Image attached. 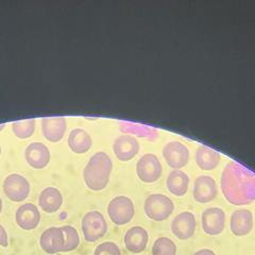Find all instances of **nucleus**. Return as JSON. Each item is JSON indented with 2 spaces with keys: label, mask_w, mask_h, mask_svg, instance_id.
<instances>
[{
  "label": "nucleus",
  "mask_w": 255,
  "mask_h": 255,
  "mask_svg": "<svg viewBox=\"0 0 255 255\" xmlns=\"http://www.w3.org/2000/svg\"><path fill=\"white\" fill-rule=\"evenodd\" d=\"M218 193L216 181L210 175H200L195 181L194 198L199 203H209L216 198Z\"/></svg>",
  "instance_id": "nucleus-10"
},
{
  "label": "nucleus",
  "mask_w": 255,
  "mask_h": 255,
  "mask_svg": "<svg viewBox=\"0 0 255 255\" xmlns=\"http://www.w3.org/2000/svg\"><path fill=\"white\" fill-rule=\"evenodd\" d=\"M166 185L173 196L183 197L188 190L189 178L184 171L173 170L167 178Z\"/></svg>",
  "instance_id": "nucleus-20"
},
{
  "label": "nucleus",
  "mask_w": 255,
  "mask_h": 255,
  "mask_svg": "<svg viewBox=\"0 0 255 255\" xmlns=\"http://www.w3.org/2000/svg\"><path fill=\"white\" fill-rule=\"evenodd\" d=\"M2 212V200H1V198H0V213Z\"/></svg>",
  "instance_id": "nucleus-28"
},
{
  "label": "nucleus",
  "mask_w": 255,
  "mask_h": 255,
  "mask_svg": "<svg viewBox=\"0 0 255 255\" xmlns=\"http://www.w3.org/2000/svg\"><path fill=\"white\" fill-rule=\"evenodd\" d=\"M194 255H216V253L211 249H202V250L197 251Z\"/></svg>",
  "instance_id": "nucleus-27"
},
{
  "label": "nucleus",
  "mask_w": 255,
  "mask_h": 255,
  "mask_svg": "<svg viewBox=\"0 0 255 255\" xmlns=\"http://www.w3.org/2000/svg\"><path fill=\"white\" fill-rule=\"evenodd\" d=\"M152 255H175L177 245L168 237H159L152 246Z\"/></svg>",
  "instance_id": "nucleus-22"
},
{
  "label": "nucleus",
  "mask_w": 255,
  "mask_h": 255,
  "mask_svg": "<svg viewBox=\"0 0 255 255\" xmlns=\"http://www.w3.org/2000/svg\"><path fill=\"white\" fill-rule=\"evenodd\" d=\"M230 229L235 236L242 237L248 235L253 229V214L250 210L235 211L230 220Z\"/></svg>",
  "instance_id": "nucleus-16"
},
{
  "label": "nucleus",
  "mask_w": 255,
  "mask_h": 255,
  "mask_svg": "<svg viewBox=\"0 0 255 255\" xmlns=\"http://www.w3.org/2000/svg\"><path fill=\"white\" fill-rule=\"evenodd\" d=\"M94 255H122V251L115 243L106 242L96 247Z\"/></svg>",
  "instance_id": "nucleus-25"
},
{
  "label": "nucleus",
  "mask_w": 255,
  "mask_h": 255,
  "mask_svg": "<svg viewBox=\"0 0 255 255\" xmlns=\"http://www.w3.org/2000/svg\"><path fill=\"white\" fill-rule=\"evenodd\" d=\"M145 213L147 217L154 221H164L173 213L174 204L170 198L161 194L150 195L145 201Z\"/></svg>",
  "instance_id": "nucleus-2"
},
{
  "label": "nucleus",
  "mask_w": 255,
  "mask_h": 255,
  "mask_svg": "<svg viewBox=\"0 0 255 255\" xmlns=\"http://www.w3.org/2000/svg\"><path fill=\"white\" fill-rule=\"evenodd\" d=\"M64 235V250L63 252H70L76 250L80 244V236L78 231L71 226L61 227Z\"/></svg>",
  "instance_id": "nucleus-23"
},
{
  "label": "nucleus",
  "mask_w": 255,
  "mask_h": 255,
  "mask_svg": "<svg viewBox=\"0 0 255 255\" xmlns=\"http://www.w3.org/2000/svg\"><path fill=\"white\" fill-rule=\"evenodd\" d=\"M197 221L193 213L182 212L174 217L171 223V231L173 235L181 239L186 241L190 238L196 232Z\"/></svg>",
  "instance_id": "nucleus-9"
},
{
  "label": "nucleus",
  "mask_w": 255,
  "mask_h": 255,
  "mask_svg": "<svg viewBox=\"0 0 255 255\" xmlns=\"http://www.w3.org/2000/svg\"><path fill=\"white\" fill-rule=\"evenodd\" d=\"M114 153L122 162H128L132 159L139 151L138 140L130 135H122L114 141Z\"/></svg>",
  "instance_id": "nucleus-15"
},
{
  "label": "nucleus",
  "mask_w": 255,
  "mask_h": 255,
  "mask_svg": "<svg viewBox=\"0 0 255 255\" xmlns=\"http://www.w3.org/2000/svg\"><path fill=\"white\" fill-rule=\"evenodd\" d=\"M93 139L91 135L83 129H75L68 136V146L77 154L85 153L92 148Z\"/></svg>",
  "instance_id": "nucleus-19"
},
{
  "label": "nucleus",
  "mask_w": 255,
  "mask_h": 255,
  "mask_svg": "<svg viewBox=\"0 0 255 255\" xmlns=\"http://www.w3.org/2000/svg\"><path fill=\"white\" fill-rule=\"evenodd\" d=\"M108 214L114 225L125 226L134 217V203L129 197L117 196L110 201L108 205Z\"/></svg>",
  "instance_id": "nucleus-3"
},
{
  "label": "nucleus",
  "mask_w": 255,
  "mask_h": 255,
  "mask_svg": "<svg viewBox=\"0 0 255 255\" xmlns=\"http://www.w3.org/2000/svg\"><path fill=\"white\" fill-rule=\"evenodd\" d=\"M196 162L202 170H213L220 162V154L216 150L200 146L196 152Z\"/></svg>",
  "instance_id": "nucleus-21"
},
{
  "label": "nucleus",
  "mask_w": 255,
  "mask_h": 255,
  "mask_svg": "<svg viewBox=\"0 0 255 255\" xmlns=\"http://www.w3.org/2000/svg\"><path fill=\"white\" fill-rule=\"evenodd\" d=\"M15 220L17 226L26 231L34 230L41 221V213L37 206L32 203L20 205L15 214Z\"/></svg>",
  "instance_id": "nucleus-12"
},
{
  "label": "nucleus",
  "mask_w": 255,
  "mask_h": 255,
  "mask_svg": "<svg viewBox=\"0 0 255 255\" xmlns=\"http://www.w3.org/2000/svg\"><path fill=\"white\" fill-rule=\"evenodd\" d=\"M0 246L3 247V248H6L9 246V237H7L5 229L1 225H0Z\"/></svg>",
  "instance_id": "nucleus-26"
},
{
  "label": "nucleus",
  "mask_w": 255,
  "mask_h": 255,
  "mask_svg": "<svg viewBox=\"0 0 255 255\" xmlns=\"http://www.w3.org/2000/svg\"><path fill=\"white\" fill-rule=\"evenodd\" d=\"M113 162L106 152L94 154L83 170L86 186L94 191L105 189L109 184Z\"/></svg>",
  "instance_id": "nucleus-1"
},
{
  "label": "nucleus",
  "mask_w": 255,
  "mask_h": 255,
  "mask_svg": "<svg viewBox=\"0 0 255 255\" xmlns=\"http://www.w3.org/2000/svg\"><path fill=\"white\" fill-rule=\"evenodd\" d=\"M27 163L35 169H43L50 162V151L43 142H32L25 151Z\"/></svg>",
  "instance_id": "nucleus-11"
},
{
  "label": "nucleus",
  "mask_w": 255,
  "mask_h": 255,
  "mask_svg": "<svg viewBox=\"0 0 255 255\" xmlns=\"http://www.w3.org/2000/svg\"><path fill=\"white\" fill-rule=\"evenodd\" d=\"M136 172L141 182L153 183L161 178L163 167L155 154L148 153L139 158L136 166Z\"/></svg>",
  "instance_id": "nucleus-6"
},
{
  "label": "nucleus",
  "mask_w": 255,
  "mask_h": 255,
  "mask_svg": "<svg viewBox=\"0 0 255 255\" xmlns=\"http://www.w3.org/2000/svg\"><path fill=\"white\" fill-rule=\"evenodd\" d=\"M0 154H1V148H0Z\"/></svg>",
  "instance_id": "nucleus-29"
},
{
  "label": "nucleus",
  "mask_w": 255,
  "mask_h": 255,
  "mask_svg": "<svg viewBox=\"0 0 255 255\" xmlns=\"http://www.w3.org/2000/svg\"><path fill=\"white\" fill-rule=\"evenodd\" d=\"M202 229L207 235L217 236L221 234L226 227V214L219 207H211L203 212Z\"/></svg>",
  "instance_id": "nucleus-8"
},
{
  "label": "nucleus",
  "mask_w": 255,
  "mask_h": 255,
  "mask_svg": "<svg viewBox=\"0 0 255 255\" xmlns=\"http://www.w3.org/2000/svg\"><path fill=\"white\" fill-rule=\"evenodd\" d=\"M82 232L86 242L95 243L108 232V223L105 216L97 211L89 212L82 219Z\"/></svg>",
  "instance_id": "nucleus-4"
},
{
  "label": "nucleus",
  "mask_w": 255,
  "mask_h": 255,
  "mask_svg": "<svg viewBox=\"0 0 255 255\" xmlns=\"http://www.w3.org/2000/svg\"><path fill=\"white\" fill-rule=\"evenodd\" d=\"M163 156L166 163L175 170L185 167L189 161V151L180 141H170L163 149Z\"/></svg>",
  "instance_id": "nucleus-7"
},
{
  "label": "nucleus",
  "mask_w": 255,
  "mask_h": 255,
  "mask_svg": "<svg viewBox=\"0 0 255 255\" xmlns=\"http://www.w3.org/2000/svg\"><path fill=\"white\" fill-rule=\"evenodd\" d=\"M38 204L45 213H57L63 204V197L61 191L55 187L45 188L41 195H39Z\"/></svg>",
  "instance_id": "nucleus-18"
},
{
  "label": "nucleus",
  "mask_w": 255,
  "mask_h": 255,
  "mask_svg": "<svg viewBox=\"0 0 255 255\" xmlns=\"http://www.w3.org/2000/svg\"><path fill=\"white\" fill-rule=\"evenodd\" d=\"M39 246L47 254H57L64 250V235L61 228L51 227L44 231L39 238Z\"/></svg>",
  "instance_id": "nucleus-13"
},
{
  "label": "nucleus",
  "mask_w": 255,
  "mask_h": 255,
  "mask_svg": "<svg viewBox=\"0 0 255 255\" xmlns=\"http://www.w3.org/2000/svg\"><path fill=\"white\" fill-rule=\"evenodd\" d=\"M124 242L128 251L138 254L146 250L149 242V235L142 227L136 226L127 231Z\"/></svg>",
  "instance_id": "nucleus-14"
},
{
  "label": "nucleus",
  "mask_w": 255,
  "mask_h": 255,
  "mask_svg": "<svg viewBox=\"0 0 255 255\" xmlns=\"http://www.w3.org/2000/svg\"><path fill=\"white\" fill-rule=\"evenodd\" d=\"M3 191L11 201L21 202L26 200L30 194V183L22 175L13 173L5 178L3 182Z\"/></svg>",
  "instance_id": "nucleus-5"
},
{
  "label": "nucleus",
  "mask_w": 255,
  "mask_h": 255,
  "mask_svg": "<svg viewBox=\"0 0 255 255\" xmlns=\"http://www.w3.org/2000/svg\"><path fill=\"white\" fill-rule=\"evenodd\" d=\"M12 129L18 138H29L35 131V121L34 119H28V121L15 122L12 125Z\"/></svg>",
  "instance_id": "nucleus-24"
},
{
  "label": "nucleus",
  "mask_w": 255,
  "mask_h": 255,
  "mask_svg": "<svg viewBox=\"0 0 255 255\" xmlns=\"http://www.w3.org/2000/svg\"><path fill=\"white\" fill-rule=\"evenodd\" d=\"M66 119L64 117H48L42 121V132L47 140L60 141L66 132Z\"/></svg>",
  "instance_id": "nucleus-17"
}]
</instances>
